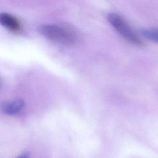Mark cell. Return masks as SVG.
Returning a JSON list of instances; mask_svg holds the SVG:
<instances>
[{
    "label": "cell",
    "instance_id": "obj_6",
    "mask_svg": "<svg viewBox=\"0 0 158 158\" xmlns=\"http://www.w3.org/2000/svg\"><path fill=\"white\" fill-rule=\"evenodd\" d=\"M17 158H28V155L27 153H24L19 156Z\"/></svg>",
    "mask_w": 158,
    "mask_h": 158
},
{
    "label": "cell",
    "instance_id": "obj_4",
    "mask_svg": "<svg viewBox=\"0 0 158 158\" xmlns=\"http://www.w3.org/2000/svg\"><path fill=\"white\" fill-rule=\"evenodd\" d=\"M25 102L21 99L2 102L0 104L1 110L7 115H15L19 113L24 107Z\"/></svg>",
    "mask_w": 158,
    "mask_h": 158
},
{
    "label": "cell",
    "instance_id": "obj_2",
    "mask_svg": "<svg viewBox=\"0 0 158 158\" xmlns=\"http://www.w3.org/2000/svg\"><path fill=\"white\" fill-rule=\"evenodd\" d=\"M107 20L115 30L127 41L136 46H143L142 40L121 16L115 13H110L107 15Z\"/></svg>",
    "mask_w": 158,
    "mask_h": 158
},
{
    "label": "cell",
    "instance_id": "obj_3",
    "mask_svg": "<svg viewBox=\"0 0 158 158\" xmlns=\"http://www.w3.org/2000/svg\"><path fill=\"white\" fill-rule=\"evenodd\" d=\"M0 24L14 33H19L22 30L20 21L15 17L6 12L0 13Z\"/></svg>",
    "mask_w": 158,
    "mask_h": 158
},
{
    "label": "cell",
    "instance_id": "obj_5",
    "mask_svg": "<svg viewBox=\"0 0 158 158\" xmlns=\"http://www.w3.org/2000/svg\"><path fill=\"white\" fill-rule=\"evenodd\" d=\"M140 33L148 40L158 43V28L143 29L140 31Z\"/></svg>",
    "mask_w": 158,
    "mask_h": 158
},
{
    "label": "cell",
    "instance_id": "obj_1",
    "mask_svg": "<svg viewBox=\"0 0 158 158\" xmlns=\"http://www.w3.org/2000/svg\"><path fill=\"white\" fill-rule=\"evenodd\" d=\"M37 31L46 38L64 45H72L77 40L75 32L65 26L56 24H41Z\"/></svg>",
    "mask_w": 158,
    "mask_h": 158
}]
</instances>
